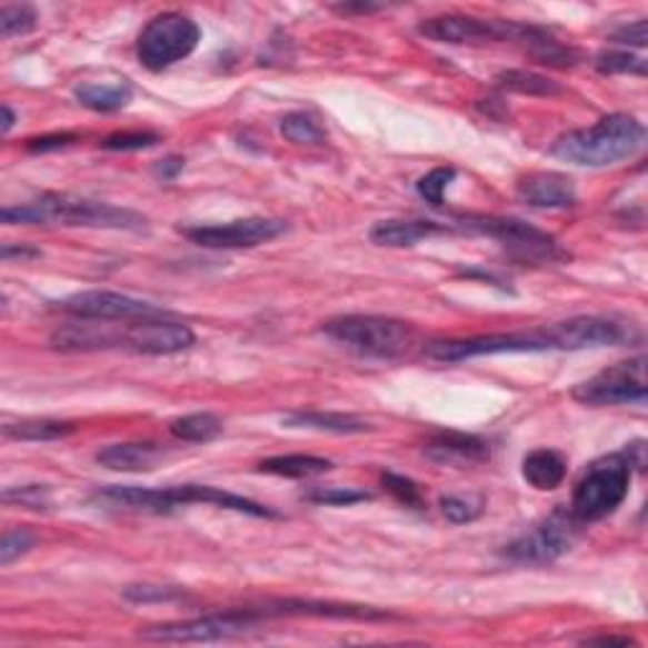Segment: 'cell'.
I'll use <instances>...</instances> for the list:
<instances>
[{
	"mask_svg": "<svg viewBox=\"0 0 648 648\" xmlns=\"http://www.w3.org/2000/svg\"><path fill=\"white\" fill-rule=\"evenodd\" d=\"M572 398L582 406H628L646 403V360H626L600 370L572 388Z\"/></svg>",
	"mask_w": 648,
	"mask_h": 648,
	"instance_id": "11",
	"label": "cell"
},
{
	"mask_svg": "<svg viewBox=\"0 0 648 648\" xmlns=\"http://www.w3.org/2000/svg\"><path fill=\"white\" fill-rule=\"evenodd\" d=\"M200 41L193 18L182 13L154 16L137 39V59L148 71H166L172 63L188 59Z\"/></svg>",
	"mask_w": 648,
	"mask_h": 648,
	"instance_id": "7",
	"label": "cell"
},
{
	"mask_svg": "<svg viewBox=\"0 0 648 648\" xmlns=\"http://www.w3.org/2000/svg\"><path fill=\"white\" fill-rule=\"evenodd\" d=\"M77 431L74 423L67 421H51V418H31V421L8 423L3 433L13 441H59Z\"/></svg>",
	"mask_w": 648,
	"mask_h": 648,
	"instance_id": "27",
	"label": "cell"
},
{
	"mask_svg": "<svg viewBox=\"0 0 648 648\" xmlns=\"http://www.w3.org/2000/svg\"><path fill=\"white\" fill-rule=\"evenodd\" d=\"M186 168V160L182 158H166V160H160L158 166H154V176L162 178V180H172V178H178V172Z\"/></svg>",
	"mask_w": 648,
	"mask_h": 648,
	"instance_id": "43",
	"label": "cell"
},
{
	"mask_svg": "<svg viewBox=\"0 0 648 648\" xmlns=\"http://www.w3.org/2000/svg\"><path fill=\"white\" fill-rule=\"evenodd\" d=\"M160 142V134L154 132H117V134H109L107 140L102 142L104 150H112V152H134V150H148L152 144Z\"/></svg>",
	"mask_w": 648,
	"mask_h": 648,
	"instance_id": "39",
	"label": "cell"
},
{
	"mask_svg": "<svg viewBox=\"0 0 648 648\" xmlns=\"http://www.w3.org/2000/svg\"><path fill=\"white\" fill-rule=\"evenodd\" d=\"M51 347L61 352H91L109 350V347H124V332L109 330V325L94 319H79L74 325H63L51 335Z\"/></svg>",
	"mask_w": 648,
	"mask_h": 648,
	"instance_id": "19",
	"label": "cell"
},
{
	"mask_svg": "<svg viewBox=\"0 0 648 648\" xmlns=\"http://www.w3.org/2000/svg\"><path fill=\"white\" fill-rule=\"evenodd\" d=\"M36 547V537L29 532V529L18 527V529H8L3 535V542H0V565L8 568V565L16 562L18 558H23L26 552H31Z\"/></svg>",
	"mask_w": 648,
	"mask_h": 648,
	"instance_id": "38",
	"label": "cell"
},
{
	"mask_svg": "<svg viewBox=\"0 0 648 648\" xmlns=\"http://www.w3.org/2000/svg\"><path fill=\"white\" fill-rule=\"evenodd\" d=\"M453 226L423 221V218H392V221H380L370 228V241L386 249H408L433 236L451 233Z\"/></svg>",
	"mask_w": 648,
	"mask_h": 648,
	"instance_id": "21",
	"label": "cell"
},
{
	"mask_svg": "<svg viewBox=\"0 0 648 648\" xmlns=\"http://www.w3.org/2000/svg\"><path fill=\"white\" fill-rule=\"evenodd\" d=\"M322 332L347 350L380 360L403 358L416 345V330L408 322L376 315L335 317L325 322Z\"/></svg>",
	"mask_w": 648,
	"mask_h": 648,
	"instance_id": "4",
	"label": "cell"
},
{
	"mask_svg": "<svg viewBox=\"0 0 648 648\" xmlns=\"http://www.w3.org/2000/svg\"><path fill=\"white\" fill-rule=\"evenodd\" d=\"M196 345V335L188 325L168 319H144L124 330V347L142 355H176Z\"/></svg>",
	"mask_w": 648,
	"mask_h": 648,
	"instance_id": "16",
	"label": "cell"
},
{
	"mask_svg": "<svg viewBox=\"0 0 648 648\" xmlns=\"http://www.w3.org/2000/svg\"><path fill=\"white\" fill-rule=\"evenodd\" d=\"M13 124H16V114H13V109L8 107V104H3V127H0V130H3V134H8L13 130Z\"/></svg>",
	"mask_w": 648,
	"mask_h": 648,
	"instance_id": "47",
	"label": "cell"
},
{
	"mask_svg": "<svg viewBox=\"0 0 648 648\" xmlns=\"http://www.w3.org/2000/svg\"><path fill=\"white\" fill-rule=\"evenodd\" d=\"M565 473H568V463H565L562 453L552 449L529 451L522 461V477L537 491L558 489L565 481Z\"/></svg>",
	"mask_w": 648,
	"mask_h": 648,
	"instance_id": "24",
	"label": "cell"
},
{
	"mask_svg": "<svg viewBox=\"0 0 648 648\" xmlns=\"http://www.w3.org/2000/svg\"><path fill=\"white\" fill-rule=\"evenodd\" d=\"M97 497L109 501V505H114V507L134 509V512H152V515L172 512V509L188 507V505H208V507L231 509V512L259 517V519L279 517L267 505H259V501L231 495V491H223L216 487H203V483H182V487H170V489L109 487L99 491Z\"/></svg>",
	"mask_w": 648,
	"mask_h": 648,
	"instance_id": "3",
	"label": "cell"
},
{
	"mask_svg": "<svg viewBox=\"0 0 648 648\" xmlns=\"http://www.w3.org/2000/svg\"><path fill=\"white\" fill-rule=\"evenodd\" d=\"M332 469L330 459L322 456H309V453H289V456H271L259 463L261 473H271V477H285V479H315L322 477Z\"/></svg>",
	"mask_w": 648,
	"mask_h": 648,
	"instance_id": "25",
	"label": "cell"
},
{
	"mask_svg": "<svg viewBox=\"0 0 648 648\" xmlns=\"http://www.w3.org/2000/svg\"><path fill=\"white\" fill-rule=\"evenodd\" d=\"M287 233V223L279 218H239L228 223H211L186 228L182 236L203 249H253Z\"/></svg>",
	"mask_w": 648,
	"mask_h": 648,
	"instance_id": "13",
	"label": "cell"
},
{
	"mask_svg": "<svg viewBox=\"0 0 648 648\" xmlns=\"http://www.w3.org/2000/svg\"><path fill=\"white\" fill-rule=\"evenodd\" d=\"M497 87L505 91H515V94H527V97H555L560 94V87L555 84L542 74H535V71L525 69H509L497 74Z\"/></svg>",
	"mask_w": 648,
	"mask_h": 648,
	"instance_id": "29",
	"label": "cell"
},
{
	"mask_svg": "<svg viewBox=\"0 0 648 648\" xmlns=\"http://www.w3.org/2000/svg\"><path fill=\"white\" fill-rule=\"evenodd\" d=\"M517 193L532 208H570L578 203V190L572 178L562 172H529L527 178L517 182Z\"/></svg>",
	"mask_w": 648,
	"mask_h": 648,
	"instance_id": "17",
	"label": "cell"
},
{
	"mask_svg": "<svg viewBox=\"0 0 648 648\" xmlns=\"http://www.w3.org/2000/svg\"><path fill=\"white\" fill-rule=\"evenodd\" d=\"M180 596L182 590L168 586H130L124 590V600H130V604H170Z\"/></svg>",
	"mask_w": 648,
	"mask_h": 648,
	"instance_id": "40",
	"label": "cell"
},
{
	"mask_svg": "<svg viewBox=\"0 0 648 648\" xmlns=\"http://www.w3.org/2000/svg\"><path fill=\"white\" fill-rule=\"evenodd\" d=\"M279 130L289 142H295V144H322L325 142V130L317 124L315 117H309L305 112L287 114L285 120H281Z\"/></svg>",
	"mask_w": 648,
	"mask_h": 648,
	"instance_id": "30",
	"label": "cell"
},
{
	"mask_svg": "<svg viewBox=\"0 0 648 648\" xmlns=\"http://www.w3.org/2000/svg\"><path fill=\"white\" fill-rule=\"evenodd\" d=\"M382 487H386L392 495V499H398L400 505H406L410 509H423L426 507L421 487H418L413 479L400 477V473H392V471H386V473H382Z\"/></svg>",
	"mask_w": 648,
	"mask_h": 648,
	"instance_id": "35",
	"label": "cell"
},
{
	"mask_svg": "<svg viewBox=\"0 0 648 648\" xmlns=\"http://www.w3.org/2000/svg\"><path fill=\"white\" fill-rule=\"evenodd\" d=\"M456 226H461L463 231L481 233L499 241L509 257L522 263H552L565 259L562 249L550 233L519 221V218L463 216Z\"/></svg>",
	"mask_w": 648,
	"mask_h": 648,
	"instance_id": "6",
	"label": "cell"
},
{
	"mask_svg": "<svg viewBox=\"0 0 648 648\" xmlns=\"http://www.w3.org/2000/svg\"><path fill=\"white\" fill-rule=\"evenodd\" d=\"M441 512L451 525H469L473 519H479L483 512V499L481 497H441Z\"/></svg>",
	"mask_w": 648,
	"mask_h": 648,
	"instance_id": "33",
	"label": "cell"
},
{
	"mask_svg": "<svg viewBox=\"0 0 648 648\" xmlns=\"http://www.w3.org/2000/svg\"><path fill=\"white\" fill-rule=\"evenodd\" d=\"M337 13H342V16H368V13H378L382 11V6L378 3H342V6H332Z\"/></svg>",
	"mask_w": 648,
	"mask_h": 648,
	"instance_id": "44",
	"label": "cell"
},
{
	"mask_svg": "<svg viewBox=\"0 0 648 648\" xmlns=\"http://www.w3.org/2000/svg\"><path fill=\"white\" fill-rule=\"evenodd\" d=\"M550 350L542 332H512V335H481L467 340H441L426 347L428 358L441 362H461L483 355H512V352H545Z\"/></svg>",
	"mask_w": 648,
	"mask_h": 648,
	"instance_id": "14",
	"label": "cell"
},
{
	"mask_svg": "<svg viewBox=\"0 0 648 648\" xmlns=\"http://www.w3.org/2000/svg\"><path fill=\"white\" fill-rule=\"evenodd\" d=\"M287 428H307V431H325L337 436L350 433H368L372 431L370 423H365L358 416L347 413H322V410H297L281 418Z\"/></svg>",
	"mask_w": 648,
	"mask_h": 648,
	"instance_id": "23",
	"label": "cell"
},
{
	"mask_svg": "<svg viewBox=\"0 0 648 648\" xmlns=\"http://www.w3.org/2000/svg\"><path fill=\"white\" fill-rule=\"evenodd\" d=\"M3 223H61L81 228H109V231H148V218L134 213L130 208L99 203L71 196H41L39 200L23 206L3 208Z\"/></svg>",
	"mask_w": 648,
	"mask_h": 648,
	"instance_id": "2",
	"label": "cell"
},
{
	"mask_svg": "<svg viewBox=\"0 0 648 648\" xmlns=\"http://www.w3.org/2000/svg\"><path fill=\"white\" fill-rule=\"evenodd\" d=\"M537 26L517 21H483L473 16H436L418 23V33L438 43L477 46L489 41H519L527 43Z\"/></svg>",
	"mask_w": 648,
	"mask_h": 648,
	"instance_id": "10",
	"label": "cell"
},
{
	"mask_svg": "<svg viewBox=\"0 0 648 648\" xmlns=\"http://www.w3.org/2000/svg\"><path fill=\"white\" fill-rule=\"evenodd\" d=\"M74 97L81 107L91 112H117L124 109L132 99L130 84H81L74 89Z\"/></svg>",
	"mask_w": 648,
	"mask_h": 648,
	"instance_id": "26",
	"label": "cell"
},
{
	"mask_svg": "<svg viewBox=\"0 0 648 648\" xmlns=\"http://www.w3.org/2000/svg\"><path fill=\"white\" fill-rule=\"evenodd\" d=\"M263 618L277 616H317V618H345V620H392L388 610L370 606H342V604H312V600H279L259 608Z\"/></svg>",
	"mask_w": 648,
	"mask_h": 648,
	"instance_id": "20",
	"label": "cell"
},
{
	"mask_svg": "<svg viewBox=\"0 0 648 648\" xmlns=\"http://www.w3.org/2000/svg\"><path fill=\"white\" fill-rule=\"evenodd\" d=\"M97 463H102L109 471H150L162 459V449L158 443H112L107 449L97 451Z\"/></svg>",
	"mask_w": 648,
	"mask_h": 648,
	"instance_id": "22",
	"label": "cell"
},
{
	"mask_svg": "<svg viewBox=\"0 0 648 648\" xmlns=\"http://www.w3.org/2000/svg\"><path fill=\"white\" fill-rule=\"evenodd\" d=\"M170 433L178 438V441L188 443H208L223 433V421L213 413H190L176 418L170 423Z\"/></svg>",
	"mask_w": 648,
	"mask_h": 648,
	"instance_id": "28",
	"label": "cell"
},
{
	"mask_svg": "<svg viewBox=\"0 0 648 648\" xmlns=\"http://www.w3.org/2000/svg\"><path fill=\"white\" fill-rule=\"evenodd\" d=\"M263 614L259 608H239V610H226V614H211L193 620H180V624H162L144 628L140 634L148 641H162V644H211L223 641V638L239 636L249 628L259 626Z\"/></svg>",
	"mask_w": 648,
	"mask_h": 648,
	"instance_id": "8",
	"label": "cell"
},
{
	"mask_svg": "<svg viewBox=\"0 0 648 648\" xmlns=\"http://www.w3.org/2000/svg\"><path fill=\"white\" fill-rule=\"evenodd\" d=\"M631 479L634 467L624 451L608 453L604 459L592 461L572 489V517L580 525H590L614 515L626 501Z\"/></svg>",
	"mask_w": 648,
	"mask_h": 648,
	"instance_id": "5",
	"label": "cell"
},
{
	"mask_svg": "<svg viewBox=\"0 0 648 648\" xmlns=\"http://www.w3.org/2000/svg\"><path fill=\"white\" fill-rule=\"evenodd\" d=\"M580 522L570 509H555L545 522L529 529L515 542H509L501 555L519 565H547L562 558L580 535Z\"/></svg>",
	"mask_w": 648,
	"mask_h": 648,
	"instance_id": "9",
	"label": "cell"
},
{
	"mask_svg": "<svg viewBox=\"0 0 648 648\" xmlns=\"http://www.w3.org/2000/svg\"><path fill=\"white\" fill-rule=\"evenodd\" d=\"M614 41L624 43V46H646V41H648L646 21H636L634 26H624V29H618L614 33Z\"/></svg>",
	"mask_w": 648,
	"mask_h": 648,
	"instance_id": "42",
	"label": "cell"
},
{
	"mask_svg": "<svg viewBox=\"0 0 648 648\" xmlns=\"http://www.w3.org/2000/svg\"><path fill=\"white\" fill-rule=\"evenodd\" d=\"M79 140L77 134L71 132H53V134H43V137H33V140L26 142V150L33 154H43V152H53V150H63L69 144H74Z\"/></svg>",
	"mask_w": 648,
	"mask_h": 648,
	"instance_id": "41",
	"label": "cell"
},
{
	"mask_svg": "<svg viewBox=\"0 0 648 648\" xmlns=\"http://www.w3.org/2000/svg\"><path fill=\"white\" fill-rule=\"evenodd\" d=\"M550 350H588V347H610L631 340L624 325L606 317H572L565 322L540 330Z\"/></svg>",
	"mask_w": 648,
	"mask_h": 648,
	"instance_id": "15",
	"label": "cell"
},
{
	"mask_svg": "<svg viewBox=\"0 0 648 648\" xmlns=\"http://www.w3.org/2000/svg\"><path fill=\"white\" fill-rule=\"evenodd\" d=\"M6 505H18L26 509H49L51 491L43 483H26V487H13L3 491Z\"/></svg>",
	"mask_w": 648,
	"mask_h": 648,
	"instance_id": "37",
	"label": "cell"
},
{
	"mask_svg": "<svg viewBox=\"0 0 648 648\" xmlns=\"http://www.w3.org/2000/svg\"><path fill=\"white\" fill-rule=\"evenodd\" d=\"M39 16L31 6H3L0 8V36L13 39V36H26L36 29Z\"/></svg>",
	"mask_w": 648,
	"mask_h": 648,
	"instance_id": "31",
	"label": "cell"
},
{
	"mask_svg": "<svg viewBox=\"0 0 648 648\" xmlns=\"http://www.w3.org/2000/svg\"><path fill=\"white\" fill-rule=\"evenodd\" d=\"M646 142V127L634 114H608L586 130H572L552 144L558 160L580 168H610L631 160Z\"/></svg>",
	"mask_w": 648,
	"mask_h": 648,
	"instance_id": "1",
	"label": "cell"
},
{
	"mask_svg": "<svg viewBox=\"0 0 648 648\" xmlns=\"http://www.w3.org/2000/svg\"><path fill=\"white\" fill-rule=\"evenodd\" d=\"M453 180H456L453 168H436L416 182V190H418V196L426 200V203H431L433 208H441L446 188H449Z\"/></svg>",
	"mask_w": 648,
	"mask_h": 648,
	"instance_id": "34",
	"label": "cell"
},
{
	"mask_svg": "<svg viewBox=\"0 0 648 648\" xmlns=\"http://www.w3.org/2000/svg\"><path fill=\"white\" fill-rule=\"evenodd\" d=\"M596 69L600 74H634L646 77V61L628 51H604L596 57Z\"/></svg>",
	"mask_w": 648,
	"mask_h": 648,
	"instance_id": "32",
	"label": "cell"
},
{
	"mask_svg": "<svg viewBox=\"0 0 648 648\" xmlns=\"http://www.w3.org/2000/svg\"><path fill=\"white\" fill-rule=\"evenodd\" d=\"M61 312L77 319H94V322H144V319H166L170 312L142 299L117 295V291H79L59 305Z\"/></svg>",
	"mask_w": 648,
	"mask_h": 648,
	"instance_id": "12",
	"label": "cell"
},
{
	"mask_svg": "<svg viewBox=\"0 0 648 648\" xmlns=\"http://www.w3.org/2000/svg\"><path fill=\"white\" fill-rule=\"evenodd\" d=\"M0 257H3L6 261H11V259H36V257H39V251H36V249H29V246H13V243H6V246H3V251H0Z\"/></svg>",
	"mask_w": 648,
	"mask_h": 648,
	"instance_id": "45",
	"label": "cell"
},
{
	"mask_svg": "<svg viewBox=\"0 0 648 648\" xmlns=\"http://www.w3.org/2000/svg\"><path fill=\"white\" fill-rule=\"evenodd\" d=\"M586 644H598V646H636L634 638H628V636H596V638H586Z\"/></svg>",
	"mask_w": 648,
	"mask_h": 648,
	"instance_id": "46",
	"label": "cell"
},
{
	"mask_svg": "<svg viewBox=\"0 0 648 648\" xmlns=\"http://www.w3.org/2000/svg\"><path fill=\"white\" fill-rule=\"evenodd\" d=\"M307 501L312 505H325V507H352L358 501H368L370 495L368 491H358V489H340V487H317L305 495Z\"/></svg>",
	"mask_w": 648,
	"mask_h": 648,
	"instance_id": "36",
	"label": "cell"
},
{
	"mask_svg": "<svg viewBox=\"0 0 648 648\" xmlns=\"http://www.w3.org/2000/svg\"><path fill=\"white\" fill-rule=\"evenodd\" d=\"M426 456L441 467H473V463L489 461V443L479 436L469 433H436L426 443Z\"/></svg>",
	"mask_w": 648,
	"mask_h": 648,
	"instance_id": "18",
	"label": "cell"
}]
</instances>
